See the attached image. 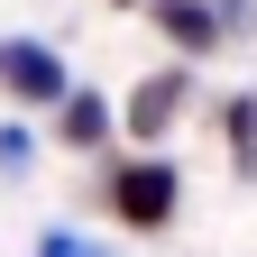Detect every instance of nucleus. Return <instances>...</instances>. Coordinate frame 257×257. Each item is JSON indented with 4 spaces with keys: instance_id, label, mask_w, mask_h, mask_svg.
Masks as SVG:
<instances>
[{
    "instance_id": "1",
    "label": "nucleus",
    "mask_w": 257,
    "mask_h": 257,
    "mask_svg": "<svg viewBox=\"0 0 257 257\" xmlns=\"http://www.w3.org/2000/svg\"><path fill=\"white\" fill-rule=\"evenodd\" d=\"M101 202H110L119 230H166V220L184 211V175H175V156L138 147V156H119V166L101 175Z\"/></svg>"
},
{
    "instance_id": "2",
    "label": "nucleus",
    "mask_w": 257,
    "mask_h": 257,
    "mask_svg": "<svg viewBox=\"0 0 257 257\" xmlns=\"http://www.w3.org/2000/svg\"><path fill=\"white\" fill-rule=\"evenodd\" d=\"M64 92H74V74H64V55H55L46 37H0V101L55 110Z\"/></svg>"
},
{
    "instance_id": "3",
    "label": "nucleus",
    "mask_w": 257,
    "mask_h": 257,
    "mask_svg": "<svg viewBox=\"0 0 257 257\" xmlns=\"http://www.w3.org/2000/svg\"><path fill=\"white\" fill-rule=\"evenodd\" d=\"M184 110H193V64H156V74H147V83L119 101V128H128L138 147H166Z\"/></svg>"
},
{
    "instance_id": "4",
    "label": "nucleus",
    "mask_w": 257,
    "mask_h": 257,
    "mask_svg": "<svg viewBox=\"0 0 257 257\" xmlns=\"http://www.w3.org/2000/svg\"><path fill=\"white\" fill-rule=\"evenodd\" d=\"M147 19L166 28L175 64H202V55H220V46H230V37H220V19H211V0H147Z\"/></svg>"
},
{
    "instance_id": "5",
    "label": "nucleus",
    "mask_w": 257,
    "mask_h": 257,
    "mask_svg": "<svg viewBox=\"0 0 257 257\" xmlns=\"http://www.w3.org/2000/svg\"><path fill=\"white\" fill-rule=\"evenodd\" d=\"M55 138L74 147V156H101V147L119 138V110L101 101V92H83V83H74V92L55 101Z\"/></svg>"
},
{
    "instance_id": "6",
    "label": "nucleus",
    "mask_w": 257,
    "mask_h": 257,
    "mask_svg": "<svg viewBox=\"0 0 257 257\" xmlns=\"http://www.w3.org/2000/svg\"><path fill=\"white\" fill-rule=\"evenodd\" d=\"M220 147H230V166L257 184V92H230V101H220Z\"/></svg>"
},
{
    "instance_id": "7",
    "label": "nucleus",
    "mask_w": 257,
    "mask_h": 257,
    "mask_svg": "<svg viewBox=\"0 0 257 257\" xmlns=\"http://www.w3.org/2000/svg\"><path fill=\"white\" fill-rule=\"evenodd\" d=\"M37 166V128L28 119H0V175H28Z\"/></svg>"
},
{
    "instance_id": "8",
    "label": "nucleus",
    "mask_w": 257,
    "mask_h": 257,
    "mask_svg": "<svg viewBox=\"0 0 257 257\" xmlns=\"http://www.w3.org/2000/svg\"><path fill=\"white\" fill-rule=\"evenodd\" d=\"M37 257H110V248H101V239H83V230H46Z\"/></svg>"
},
{
    "instance_id": "9",
    "label": "nucleus",
    "mask_w": 257,
    "mask_h": 257,
    "mask_svg": "<svg viewBox=\"0 0 257 257\" xmlns=\"http://www.w3.org/2000/svg\"><path fill=\"white\" fill-rule=\"evenodd\" d=\"M211 19H220V37H248V28H257V0H211Z\"/></svg>"
},
{
    "instance_id": "10",
    "label": "nucleus",
    "mask_w": 257,
    "mask_h": 257,
    "mask_svg": "<svg viewBox=\"0 0 257 257\" xmlns=\"http://www.w3.org/2000/svg\"><path fill=\"white\" fill-rule=\"evenodd\" d=\"M119 10H138V0H119Z\"/></svg>"
}]
</instances>
